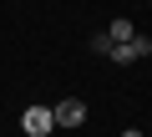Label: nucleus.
Masks as SVG:
<instances>
[{"label": "nucleus", "mask_w": 152, "mask_h": 137, "mask_svg": "<svg viewBox=\"0 0 152 137\" xmlns=\"http://www.w3.org/2000/svg\"><path fill=\"white\" fill-rule=\"evenodd\" d=\"M51 112H56V127H66V132L86 122V102H81V97H66V102H56Z\"/></svg>", "instance_id": "obj_2"}, {"label": "nucleus", "mask_w": 152, "mask_h": 137, "mask_svg": "<svg viewBox=\"0 0 152 137\" xmlns=\"http://www.w3.org/2000/svg\"><path fill=\"white\" fill-rule=\"evenodd\" d=\"M91 51H96V56H112V41H107V31H102V36H91Z\"/></svg>", "instance_id": "obj_5"}, {"label": "nucleus", "mask_w": 152, "mask_h": 137, "mask_svg": "<svg viewBox=\"0 0 152 137\" xmlns=\"http://www.w3.org/2000/svg\"><path fill=\"white\" fill-rule=\"evenodd\" d=\"M122 137H142V132H137V127H127V132H122Z\"/></svg>", "instance_id": "obj_6"}, {"label": "nucleus", "mask_w": 152, "mask_h": 137, "mask_svg": "<svg viewBox=\"0 0 152 137\" xmlns=\"http://www.w3.org/2000/svg\"><path fill=\"white\" fill-rule=\"evenodd\" d=\"M20 132L26 137H51L56 132V112L51 107H26L20 112Z\"/></svg>", "instance_id": "obj_1"}, {"label": "nucleus", "mask_w": 152, "mask_h": 137, "mask_svg": "<svg viewBox=\"0 0 152 137\" xmlns=\"http://www.w3.org/2000/svg\"><path fill=\"white\" fill-rule=\"evenodd\" d=\"M107 41H112V46H127V41H137V26H132L127 15H117V21L107 26Z\"/></svg>", "instance_id": "obj_4"}, {"label": "nucleus", "mask_w": 152, "mask_h": 137, "mask_svg": "<svg viewBox=\"0 0 152 137\" xmlns=\"http://www.w3.org/2000/svg\"><path fill=\"white\" fill-rule=\"evenodd\" d=\"M142 56H152V41H147V36H137V41H127V46H112V61H117V66H132V61H142Z\"/></svg>", "instance_id": "obj_3"}]
</instances>
